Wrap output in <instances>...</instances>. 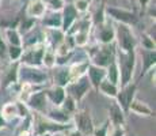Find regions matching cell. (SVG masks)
Here are the masks:
<instances>
[{
    "label": "cell",
    "instance_id": "obj_1",
    "mask_svg": "<svg viewBox=\"0 0 156 136\" xmlns=\"http://www.w3.org/2000/svg\"><path fill=\"white\" fill-rule=\"evenodd\" d=\"M118 42L121 45L122 49L130 50L134 46V38L132 35L130 30L126 26H119L118 27Z\"/></svg>",
    "mask_w": 156,
    "mask_h": 136
},
{
    "label": "cell",
    "instance_id": "obj_2",
    "mask_svg": "<svg viewBox=\"0 0 156 136\" xmlns=\"http://www.w3.org/2000/svg\"><path fill=\"white\" fill-rule=\"evenodd\" d=\"M129 54L125 57L124 60V67H122V80L124 83H128L129 79L132 76V72H133V65H134V54L133 49L128 50Z\"/></svg>",
    "mask_w": 156,
    "mask_h": 136
},
{
    "label": "cell",
    "instance_id": "obj_3",
    "mask_svg": "<svg viewBox=\"0 0 156 136\" xmlns=\"http://www.w3.org/2000/svg\"><path fill=\"white\" fill-rule=\"evenodd\" d=\"M20 76L25 80L37 82V83H40V82H42L45 79V75L41 74L40 71H34V69H27V68H23L20 71Z\"/></svg>",
    "mask_w": 156,
    "mask_h": 136
},
{
    "label": "cell",
    "instance_id": "obj_4",
    "mask_svg": "<svg viewBox=\"0 0 156 136\" xmlns=\"http://www.w3.org/2000/svg\"><path fill=\"white\" fill-rule=\"evenodd\" d=\"M87 89H88V80L87 79H82L80 82H77L76 84H73V86H71V93L76 97L77 99H80L83 97V94L87 91Z\"/></svg>",
    "mask_w": 156,
    "mask_h": 136
},
{
    "label": "cell",
    "instance_id": "obj_5",
    "mask_svg": "<svg viewBox=\"0 0 156 136\" xmlns=\"http://www.w3.org/2000/svg\"><path fill=\"white\" fill-rule=\"evenodd\" d=\"M109 14H112L115 19H119L122 22H134V15L126 11H119V10H114V8H109Z\"/></svg>",
    "mask_w": 156,
    "mask_h": 136
},
{
    "label": "cell",
    "instance_id": "obj_6",
    "mask_svg": "<svg viewBox=\"0 0 156 136\" xmlns=\"http://www.w3.org/2000/svg\"><path fill=\"white\" fill-rule=\"evenodd\" d=\"M77 123H79V128L82 129L84 134H91L92 132V124H91V120L90 117L87 116L86 113H82L77 119Z\"/></svg>",
    "mask_w": 156,
    "mask_h": 136
},
{
    "label": "cell",
    "instance_id": "obj_7",
    "mask_svg": "<svg viewBox=\"0 0 156 136\" xmlns=\"http://www.w3.org/2000/svg\"><path fill=\"white\" fill-rule=\"evenodd\" d=\"M133 93H134V86H130V87H128V89L125 90L124 93H121V94H119L118 99H119V102H121L122 106H124L125 109H128L129 104L132 102V98H133Z\"/></svg>",
    "mask_w": 156,
    "mask_h": 136
},
{
    "label": "cell",
    "instance_id": "obj_8",
    "mask_svg": "<svg viewBox=\"0 0 156 136\" xmlns=\"http://www.w3.org/2000/svg\"><path fill=\"white\" fill-rule=\"evenodd\" d=\"M90 76H91V82L95 86H99V83L102 82V78L105 76V71L97 67H91L90 68Z\"/></svg>",
    "mask_w": 156,
    "mask_h": 136
},
{
    "label": "cell",
    "instance_id": "obj_9",
    "mask_svg": "<svg viewBox=\"0 0 156 136\" xmlns=\"http://www.w3.org/2000/svg\"><path fill=\"white\" fill-rule=\"evenodd\" d=\"M75 17H76V11H75V8L72 7V6H68L64 11V29L65 30L71 26L72 20L75 19Z\"/></svg>",
    "mask_w": 156,
    "mask_h": 136
},
{
    "label": "cell",
    "instance_id": "obj_10",
    "mask_svg": "<svg viewBox=\"0 0 156 136\" xmlns=\"http://www.w3.org/2000/svg\"><path fill=\"white\" fill-rule=\"evenodd\" d=\"M30 105L33 108H37V109H42L45 105V94L44 93H40V94H35L30 99Z\"/></svg>",
    "mask_w": 156,
    "mask_h": 136
},
{
    "label": "cell",
    "instance_id": "obj_11",
    "mask_svg": "<svg viewBox=\"0 0 156 136\" xmlns=\"http://www.w3.org/2000/svg\"><path fill=\"white\" fill-rule=\"evenodd\" d=\"M41 57H42V50H37V52H30L26 56V61L31 63V64H40Z\"/></svg>",
    "mask_w": 156,
    "mask_h": 136
},
{
    "label": "cell",
    "instance_id": "obj_12",
    "mask_svg": "<svg viewBox=\"0 0 156 136\" xmlns=\"http://www.w3.org/2000/svg\"><path fill=\"white\" fill-rule=\"evenodd\" d=\"M112 117H113V120H114L115 124L124 123V116H122V113H121V109L117 106V105H114V106L112 108Z\"/></svg>",
    "mask_w": 156,
    "mask_h": 136
},
{
    "label": "cell",
    "instance_id": "obj_13",
    "mask_svg": "<svg viewBox=\"0 0 156 136\" xmlns=\"http://www.w3.org/2000/svg\"><path fill=\"white\" fill-rule=\"evenodd\" d=\"M109 60H110L109 50H103V52L99 53L97 56V59H95V63H97V64H101V65H106V64H109Z\"/></svg>",
    "mask_w": 156,
    "mask_h": 136
},
{
    "label": "cell",
    "instance_id": "obj_14",
    "mask_svg": "<svg viewBox=\"0 0 156 136\" xmlns=\"http://www.w3.org/2000/svg\"><path fill=\"white\" fill-rule=\"evenodd\" d=\"M50 97H52L55 104H61L62 99H64V91L61 89H56L55 91L50 93Z\"/></svg>",
    "mask_w": 156,
    "mask_h": 136
},
{
    "label": "cell",
    "instance_id": "obj_15",
    "mask_svg": "<svg viewBox=\"0 0 156 136\" xmlns=\"http://www.w3.org/2000/svg\"><path fill=\"white\" fill-rule=\"evenodd\" d=\"M102 90H103L106 94H109V95H115L117 94V90H115V87L113 86V84H110L109 82H105V83H102Z\"/></svg>",
    "mask_w": 156,
    "mask_h": 136
},
{
    "label": "cell",
    "instance_id": "obj_16",
    "mask_svg": "<svg viewBox=\"0 0 156 136\" xmlns=\"http://www.w3.org/2000/svg\"><path fill=\"white\" fill-rule=\"evenodd\" d=\"M30 13H31L33 15H41V14L44 13V6H42V3L37 2L35 4H33V7H31V10H30Z\"/></svg>",
    "mask_w": 156,
    "mask_h": 136
},
{
    "label": "cell",
    "instance_id": "obj_17",
    "mask_svg": "<svg viewBox=\"0 0 156 136\" xmlns=\"http://www.w3.org/2000/svg\"><path fill=\"white\" fill-rule=\"evenodd\" d=\"M50 117L55 120H60V121H67L68 120L67 114H62V113H60V112H53V113H50Z\"/></svg>",
    "mask_w": 156,
    "mask_h": 136
},
{
    "label": "cell",
    "instance_id": "obj_18",
    "mask_svg": "<svg viewBox=\"0 0 156 136\" xmlns=\"http://www.w3.org/2000/svg\"><path fill=\"white\" fill-rule=\"evenodd\" d=\"M155 63V53L154 52H149L145 53V68H148L151 64Z\"/></svg>",
    "mask_w": 156,
    "mask_h": 136
},
{
    "label": "cell",
    "instance_id": "obj_19",
    "mask_svg": "<svg viewBox=\"0 0 156 136\" xmlns=\"http://www.w3.org/2000/svg\"><path fill=\"white\" fill-rule=\"evenodd\" d=\"M112 37H113V31L110 29H107V30H103L102 31V34H101V38L105 42H109L110 40H112Z\"/></svg>",
    "mask_w": 156,
    "mask_h": 136
},
{
    "label": "cell",
    "instance_id": "obj_20",
    "mask_svg": "<svg viewBox=\"0 0 156 136\" xmlns=\"http://www.w3.org/2000/svg\"><path fill=\"white\" fill-rule=\"evenodd\" d=\"M109 76H110V82H112V83H115L117 82V67H115V64H112V67H110Z\"/></svg>",
    "mask_w": 156,
    "mask_h": 136
},
{
    "label": "cell",
    "instance_id": "obj_21",
    "mask_svg": "<svg viewBox=\"0 0 156 136\" xmlns=\"http://www.w3.org/2000/svg\"><path fill=\"white\" fill-rule=\"evenodd\" d=\"M52 19H48L46 23L48 25H52V26H58L60 22H61V19H60V15H52Z\"/></svg>",
    "mask_w": 156,
    "mask_h": 136
},
{
    "label": "cell",
    "instance_id": "obj_22",
    "mask_svg": "<svg viewBox=\"0 0 156 136\" xmlns=\"http://www.w3.org/2000/svg\"><path fill=\"white\" fill-rule=\"evenodd\" d=\"M67 80H68V72L67 71H61L58 74V82H60V84H65V83H67Z\"/></svg>",
    "mask_w": 156,
    "mask_h": 136
},
{
    "label": "cell",
    "instance_id": "obj_23",
    "mask_svg": "<svg viewBox=\"0 0 156 136\" xmlns=\"http://www.w3.org/2000/svg\"><path fill=\"white\" fill-rule=\"evenodd\" d=\"M8 37H10L11 44H14V45L19 44V40H18V35H16V33L15 31H8Z\"/></svg>",
    "mask_w": 156,
    "mask_h": 136
},
{
    "label": "cell",
    "instance_id": "obj_24",
    "mask_svg": "<svg viewBox=\"0 0 156 136\" xmlns=\"http://www.w3.org/2000/svg\"><path fill=\"white\" fill-rule=\"evenodd\" d=\"M10 54H11V57H12V59H16V57L20 54V49H19V48H16V46L11 48V49H10Z\"/></svg>",
    "mask_w": 156,
    "mask_h": 136
},
{
    "label": "cell",
    "instance_id": "obj_25",
    "mask_svg": "<svg viewBox=\"0 0 156 136\" xmlns=\"http://www.w3.org/2000/svg\"><path fill=\"white\" fill-rule=\"evenodd\" d=\"M48 2L53 8H60L62 6V0H48Z\"/></svg>",
    "mask_w": 156,
    "mask_h": 136
},
{
    "label": "cell",
    "instance_id": "obj_26",
    "mask_svg": "<svg viewBox=\"0 0 156 136\" xmlns=\"http://www.w3.org/2000/svg\"><path fill=\"white\" fill-rule=\"evenodd\" d=\"M133 109H134V110H137V112H140V113H143V112H144V113H149V109H147L145 106H140L139 104H134Z\"/></svg>",
    "mask_w": 156,
    "mask_h": 136
},
{
    "label": "cell",
    "instance_id": "obj_27",
    "mask_svg": "<svg viewBox=\"0 0 156 136\" xmlns=\"http://www.w3.org/2000/svg\"><path fill=\"white\" fill-rule=\"evenodd\" d=\"M4 52H5V46H4V44H3L2 38H0V56H3Z\"/></svg>",
    "mask_w": 156,
    "mask_h": 136
},
{
    "label": "cell",
    "instance_id": "obj_28",
    "mask_svg": "<svg viewBox=\"0 0 156 136\" xmlns=\"http://www.w3.org/2000/svg\"><path fill=\"white\" fill-rule=\"evenodd\" d=\"M105 135H106V127H103L101 131L97 132V136H105Z\"/></svg>",
    "mask_w": 156,
    "mask_h": 136
},
{
    "label": "cell",
    "instance_id": "obj_29",
    "mask_svg": "<svg viewBox=\"0 0 156 136\" xmlns=\"http://www.w3.org/2000/svg\"><path fill=\"white\" fill-rule=\"evenodd\" d=\"M33 25V22H31V20H29V22H26L25 23V29H29V26H31Z\"/></svg>",
    "mask_w": 156,
    "mask_h": 136
},
{
    "label": "cell",
    "instance_id": "obj_30",
    "mask_svg": "<svg viewBox=\"0 0 156 136\" xmlns=\"http://www.w3.org/2000/svg\"><path fill=\"white\" fill-rule=\"evenodd\" d=\"M67 102H68V104H67V105H68V108H69V109H73V106H72V101H71V99H68Z\"/></svg>",
    "mask_w": 156,
    "mask_h": 136
},
{
    "label": "cell",
    "instance_id": "obj_31",
    "mask_svg": "<svg viewBox=\"0 0 156 136\" xmlns=\"http://www.w3.org/2000/svg\"><path fill=\"white\" fill-rule=\"evenodd\" d=\"M71 136H79V134H72Z\"/></svg>",
    "mask_w": 156,
    "mask_h": 136
},
{
    "label": "cell",
    "instance_id": "obj_32",
    "mask_svg": "<svg viewBox=\"0 0 156 136\" xmlns=\"http://www.w3.org/2000/svg\"><path fill=\"white\" fill-rule=\"evenodd\" d=\"M0 125H3V120H0Z\"/></svg>",
    "mask_w": 156,
    "mask_h": 136
}]
</instances>
